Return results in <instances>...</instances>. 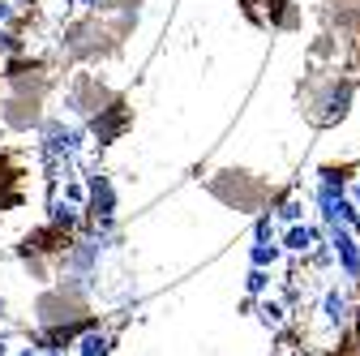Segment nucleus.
Listing matches in <instances>:
<instances>
[{"instance_id":"obj_1","label":"nucleus","mask_w":360,"mask_h":356,"mask_svg":"<svg viewBox=\"0 0 360 356\" xmlns=\"http://www.w3.org/2000/svg\"><path fill=\"white\" fill-rule=\"evenodd\" d=\"M335 245H339V258H343V266H347V275H352V279H360V253H356V245H352L343 232L335 236Z\"/></svg>"},{"instance_id":"obj_2","label":"nucleus","mask_w":360,"mask_h":356,"mask_svg":"<svg viewBox=\"0 0 360 356\" xmlns=\"http://www.w3.org/2000/svg\"><path fill=\"white\" fill-rule=\"evenodd\" d=\"M326 314H330V322H343V318H347V300H343L339 292L326 296Z\"/></svg>"},{"instance_id":"obj_3","label":"nucleus","mask_w":360,"mask_h":356,"mask_svg":"<svg viewBox=\"0 0 360 356\" xmlns=\"http://www.w3.org/2000/svg\"><path fill=\"white\" fill-rule=\"evenodd\" d=\"M356 202H360V189H356Z\"/></svg>"}]
</instances>
